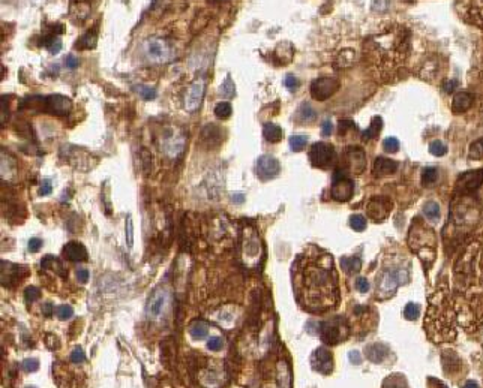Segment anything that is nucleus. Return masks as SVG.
I'll use <instances>...</instances> for the list:
<instances>
[{
	"label": "nucleus",
	"mask_w": 483,
	"mask_h": 388,
	"mask_svg": "<svg viewBox=\"0 0 483 388\" xmlns=\"http://www.w3.org/2000/svg\"><path fill=\"white\" fill-rule=\"evenodd\" d=\"M293 287L303 309L324 312L338 303V276L329 253L300 256L293 269Z\"/></svg>",
	"instance_id": "nucleus-1"
},
{
	"label": "nucleus",
	"mask_w": 483,
	"mask_h": 388,
	"mask_svg": "<svg viewBox=\"0 0 483 388\" xmlns=\"http://www.w3.org/2000/svg\"><path fill=\"white\" fill-rule=\"evenodd\" d=\"M410 48V34L404 27L393 26L386 33L377 34L366 44L369 62L383 75H392L398 70Z\"/></svg>",
	"instance_id": "nucleus-2"
},
{
	"label": "nucleus",
	"mask_w": 483,
	"mask_h": 388,
	"mask_svg": "<svg viewBox=\"0 0 483 388\" xmlns=\"http://www.w3.org/2000/svg\"><path fill=\"white\" fill-rule=\"evenodd\" d=\"M348 324L341 316L324 321L320 325V337L327 345H336L348 337Z\"/></svg>",
	"instance_id": "nucleus-3"
},
{
	"label": "nucleus",
	"mask_w": 483,
	"mask_h": 388,
	"mask_svg": "<svg viewBox=\"0 0 483 388\" xmlns=\"http://www.w3.org/2000/svg\"><path fill=\"white\" fill-rule=\"evenodd\" d=\"M146 54L152 62L165 63L174 57V48L162 38H150L146 42Z\"/></svg>",
	"instance_id": "nucleus-4"
},
{
	"label": "nucleus",
	"mask_w": 483,
	"mask_h": 388,
	"mask_svg": "<svg viewBox=\"0 0 483 388\" xmlns=\"http://www.w3.org/2000/svg\"><path fill=\"white\" fill-rule=\"evenodd\" d=\"M335 149L327 143H315L309 150V161L314 167L326 169L335 162Z\"/></svg>",
	"instance_id": "nucleus-5"
},
{
	"label": "nucleus",
	"mask_w": 483,
	"mask_h": 388,
	"mask_svg": "<svg viewBox=\"0 0 483 388\" xmlns=\"http://www.w3.org/2000/svg\"><path fill=\"white\" fill-rule=\"evenodd\" d=\"M332 198L341 202L348 201L353 193H354V183L351 179H348L347 175L342 174V172H336L335 177H333V185H332Z\"/></svg>",
	"instance_id": "nucleus-6"
},
{
	"label": "nucleus",
	"mask_w": 483,
	"mask_h": 388,
	"mask_svg": "<svg viewBox=\"0 0 483 388\" xmlns=\"http://www.w3.org/2000/svg\"><path fill=\"white\" fill-rule=\"evenodd\" d=\"M310 366H312L315 372H318L321 375H330L333 372V366H335L332 352L324 346L317 348L312 352V355H310Z\"/></svg>",
	"instance_id": "nucleus-7"
},
{
	"label": "nucleus",
	"mask_w": 483,
	"mask_h": 388,
	"mask_svg": "<svg viewBox=\"0 0 483 388\" xmlns=\"http://www.w3.org/2000/svg\"><path fill=\"white\" fill-rule=\"evenodd\" d=\"M281 172V164L276 157L270 154L260 156L255 164V174L261 180H272Z\"/></svg>",
	"instance_id": "nucleus-8"
},
{
	"label": "nucleus",
	"mask_w": 483,
	"mask_h": 388,
	"mask_svg": "<svg viewBox=\"0 0 483 388\" xmlns=\"http://www.w3.org/2000/svg\"><path fill=\"white\" fill-rule=\"evenodd\" d=\"M339 90V83L335 78L323 77L310 84V95L317 101H326Z\"/></svg>",
	"instance_id": "nucleus-9"
},
{
	"label": "nucleus",
	"mask_w": 483,
	"mask_h": 388,
	"mask_svg": "<svg viewBox=\"0 0 483 388\" xmlns=\"http://www.w3.org/2000/svg\"><path fill=\"white\" fill-rule=\"evenodd\" d=\"M204 87H206L204 77L197 78L191 84V87L188 89V93L185 96V108H186V111L192 113V111H197L200 108V105L203 102V98H204Z\"/></svg>",
	"instance_id": "nucleus-10"
},
{
	"label": "nucleus",
	"mask_w": 483,
	"mask_h": 388,
	"mask_svg": "<svg viewBox=\"0 0 483 388\" xmlns=\"http://www.w3.org/2000/svg\"><path fill=\"white\" fill-rule=\"evenodd\" d=\"M402 274H407L405 270H390L386 271L381 279L378 282V294L390 295L398 289V287L402 284V280H407V276L402 277Z\"/></svg>",
	"instance_id": "nucleus-11"
},
{
	"label": "nucleus",
	"mask_w": 483,
	"mask_h": 388,
	"mask_svg": "<svg viewBox=\"0 0 483 388\" xmlns=\"http://www.w3.org/2000/svg\"><path fill=\"white\" fill-rule=\"evenodd\" d=\"M44 108L54 116H66L72 110V102L69 98L62 95H50L45 98Z\"/></svg>",
	"instance_id": "nucleus-12"
},
{
	"label": "nucleus",
	"mask_w": 483,
	"mask_h": 388,
	"mask_svg": "<svg viewBox=\"0 0 483 388\" xmlns=\"http://www.w3.org/2000/svg\"><path fill=\"white\" fill-rule=\"evenodd\" d=\"M167 302H168V292L165 289L159 288L156 291H153V294L150 295L149 302H147V315L152 320H158L164 313Z\"/></svg>",
	"instance_id": "nucleus-13"
},
{
	"label": "nucleus",
	"mask_w": 483,
	"mask_h": 388,
	"mask_svg": "<svg viewBox=\"0 0 483 388\" xmlns=\"http://www.w3.org/2000/svg\"><path fill=\"white\" fill-rule=\"evenodd\" d=\"M390 201L386 197H374L368 204V215L372 220L381 222L390 213Z\"/></svg>",
	"instance_id": "nucleus-14"
},
{
	"label": "nucleus",
	"mask_w": 483,
	"mask_h": 388,
	"mask_svg": "<svg viewBox=\"0 0 483 388\" xmlns=\"http://www.w3.org/2000/svg\"><path fill=\"white\" fill-rule=\"evenodd\" d=\"M345 161H347L350 171H353L354 174H362L366 168L365 150L362 147H350L345 152Z\"/></svg>",
	"instance_id": "nucleus-15"
},
{
	"label": "nucleus",
	"mask_w": 483,
	"mask_h": 388,
	"mask_svg": "<svg viewBox=\"0 0 483 388\" xmlns=\"http://www.w3.org/2000/svg\"><path fill=\"white\" fill-rule=\"evenodd\" d=\"M243 251L246 259H258L261 253V243L258 240L257 231L252 226H248L245 229V241H243Z\"/></svg>",
	"instance_id": "nucleus-16"
},
{
	"label": "nucleus",
	"mask_w": 483,
	"mask_h": 388,
	"mask_svg": "<svg viewBox=\"0 0 483 388\" xmlns=\"http://www.w3.org/2000/svg\"><path fill=\"white\" fill-rule=\"evenodd\" d=\"M465 18L476 26L483 27V0H462Z\"/></svg>",
	"instance_id": "nucleus-17"
},
{
	"label": "nucleus",
	"mask_w": 483,
	"mask_h": 388,
	"mask_svg": "<svg viewBox=\"0 0 483 388\" xmlns=\"http://www.w3.org/2000/svg\"><path fill=\"white\" fill-rule=\"evenodd\" d=\"M62 255L69 261H86L89 258V252L84 246L78 241H69L63 246Z\"/></svg>",
	"instance_id": "nucleus-18"
},
{
	"label": "nucleus",
	"mask_w": 483,
	"mask_h": 388,
	"mask_svg": "<svg viewBox=\"0 0 483 388\" xmlns=\"http://www.w3.org/2000/svg\"><path fill=\"white\" fill-rule=\"evenodd\" d=\"M164 152L171 156V157H176L182 153L183 147H185V139L182 136H179L177 134H171L167 135L164 138V143H162Z\"/></svg>",
	"instance_id": "nucleus-19"
},
{
	"label": "nucleus",
	"mask_w": 483,
	"mask_h": 388,
	"mask_svg": "<svg viewBox=\"0 0 483 388\" xmlns=\"http://www.w3.org/2000/svg\"><path fill=\"white\" fill-rule=\"evenodd\" d=\"M483 182V171H471V172H465L462 177H459V187L464 192H470L474 190L480 186Z\"/></svg>",
	"instance_id": "nucleus-20"
},
{
	"label": "nucleus",
	"mask_w": 483,
	"mask_h": 388,
	"mask_svg": "<svg viewBox=\"0 0 483 388\" xmlns=\"http://www.w3.org/2000/svg\"><path fill=\"white\" fill-rule=\"evenodd\" d=\"M398 169V164L387 157H377L374 162V175L377 177H383V175L393 174Z\"/></svg>",
	"instance_id": "nucleus-21"
},
{
	"label": "nucleus",
	"mask_w": 483,
	"mask_h": 388,
	"mask_svg": "<svg viewBox=\"0 0 483 388\" xmlns=\"http://www.w3.org/2000/svg\"><path fill=\"white\" fill-rule=\"evenodd\" d=\"M389 355V348L383 343H374L366 348V357L372 363H381Z\"/></svg>",
	"instance_id": "nucleus-22"
},
{
	"label": "nucleus",
	"mask_w": 483,
	"mask_h": 388,
	"mask_svg": "<svg viewBox=\"0 0 483 388\" xmlns=\"http://www.w3.org/2000/svg\"><path fill=\"white\" fill-rule=\"evenodd\" d=\"M473 105V96L467 92H459L455 95L453 98V102H452V107H453V111L455 113H464V111H467L470 107Z\"/></svg>",
	"instance_id": "nucleus-23"
},
{
	"label": "nucleus",
	"mask_w": 483,
	"mask_h": 388,
	"mask_svg": "<svg viewBox=\"0 0 483 388\" xmlns=\"http://www.w3.org/2000/svg\"><path fill=\"white\" fill-rule=\"evenodd\" d=\"M41 267L45 269V270L54 271V273L59 274L60 277H65V276H66V271H65V267H63L62 261H60L59 258H56V256H51V255L44 256V259L41 261Z\"/></svg>",
	"instance_id": "nucleus-24"
},
{
	"label": "nucleus",
	"mask_w": 483,
	"mask_h": 388,
	"mask_svg": "<svg viewBox=\"0 0 483 388\" xmlns=\"http://www.w3.org/2000/svg\"><path fill=\"white\" fill-rule=\"evenodd\" d=\"M278 387L279 388H291V372L285 360H281L278 363Z\"/></svg>",
	"instance_id": "nucleus-25"
},
{
	"label": "nucleus",
	"mask_w": 483,
	"mask_h": 388,
	"mask_svg": "<svg viewBox=\"0 0 483 388\" xmlns=\"http://www.w3.org/2000/svg\"><path fill=\"white\" fill-rule=\"evenodd\" d=\"M381 129H383V120H381V117H374L372 121H371V125H369V128L362 132L360 138H362V141H365V143H366V141H371V139L377 138L380 135V132H381Z\"/></svg>",
	"instance_id": "nucleus-26"
},
{
	"label": "nucleus",
	"mask_w": 483,
	"mask_h": 388,
	"mask_svg": "<svg viewBox=\"0 0 483 388\" xmlns=\"http://www.w3.org/2000/svg\"><path fill=\"white\" fill-rule=\"evenodd\" d=\"M263 135L269 143L276 144L282 139V129L278 125H275V123H266L263 128Z\"/></svg>",
	"instance_id": "nucleus-27"
},
{
	"label": "nucleus",
	"mask_w": 483,
	"mask_h": 388,
	"mask_svg": "<svg viewBox=\"0 0 483 388\" xmlns=\"http://www.w3.org/2000/svg\"><path fill=\"white\" fill-rule=\"evenodd\" d=\"M189 334H191L195 340H203L207 337V334H209V325L203 321H195L191 324V327H189Z\"/></svg>",
	"instance_id": "nucleus-28"
},
{
	"label": "nucleus",
	"mask_w": 483,
	"mask_h": 388,
	"mask_svg": "<svg viewBox=\"0 0 483 388\" xmlns=\"http://www.w3.org/2000/svg\"><path fill=\"white\" fill-rule=\"evenodd\" d=\"M341 269L345 271V273H359L360 269H362V261L356 256L353 258H348V256H344L341 258Z\"/></svg>",
	"instance_id": "nucleus-29"
},
{
	"label": "nucleus",
	"mask_w": 483,
	"mask_h": 388,
	"mask_svg": "<svg viewBox=\"0 0 483 388\" xmlns=\"http://www.w3.org/2000/svg\"><path fill=\"white\" fill-rule=\"evenodd\" d=\"M423 213L428 220L437 222L440 219V205L435 201H428L423 207Z\"/></svg>",
	"instance_id": "nucleus-30"
},
{
	"label": "nucleus",
	"mask_w": 483,
	"mask_h": 388,
	"mask_svg": "<svg viewBox=\"0 0 483 388\" xmlns=\"http://www.w3.org/2000/svg\"><path fill=\"white\" fill-rule=\"evenodd\" d=\"M221 131L218 126L215 125H209L203 129V139L204 141H209V143L218 144L219 143V138H221Z\"/></svg>",
	"instance_id": "nucleus-31"
},
{
	"label": "nucleus",
	"mask_w": 483,
	"mask_h": 388,
	"mask_svg": "<svg viewBox=\"0 0 483 388\" xmlns=\"http://www.w3.org/2000/svg\"><path fill=\"white\" fill-rule=\"evenodd\" d=\"M383 388H407V381L402 375H392L383 382Z\"/></svg>",
	"instance_id": "nucleus-32"
},
{
	"label": "nucleus",
	"mask_w": 483,
	"mask_h": 388,
	"mask_svg": "<svg viewBox=\"0 0 483 388\" xmlns=\"http://www.w3.org/2000/svg\"><path fill=\"white\" fill-rule=\"evenodd\" d=\"M438 179V169L435 167H426L422 172V182L425 186L435 183Z\"/></svg>",
	"instance_id": "nucleus-33"
},
{
	"label": "nucleus",
	"mask_w": 483,
	"mask_h": 388,
	"mask_svg": "<svg viewBox=\"0 0 483 388\" xmlns=\"http://www.w3.org/2000/svg\"><path fill=\"white\" fill-rule=\"evenodd\" d=\"M233 113V108H231V105L228 102H219L216 107H215V116L218 118H222V120H227Z\"/></svg>",
	"instance_id": "nucleus-34"
},
{
	"label": "nucleus",
	"mask_w": 483,
	"mask_h": 388,
	"mask_svg": "<svg viewBox=\"0 0 483 388\" xmlns=\"http://www.w3.org/2000/svg\"><path fill=\"white\" fill-rule=\"evenodd\" d=\"M299 117H300L303 121L310 123V121H314V120L317 118V113H315V110H314L312 107H310V105L303 103L302 107H300V110H299Z\"/></svg>",
	"instance_id": "nucleus-35"
},
{
	"label": "nucleus",
	"mask_w": 483,
	"mask_h": 388,
	"mask_svg": "<svg viewBox=\"0 0 483 388\" xmlns=\"http://www.w3.org/2000/svg\"><path fill=\"white\" fill-rule=\"evenodd\" d=\"M96 41H98L96 33L93 30H90L78 41V48H93L96 45Z\"/></svg>",
	"instance_id": "nucleus-36"
},
{
	"label": "nucleus",
	"mask_w": 483,
	"mask_h": 388,
	"mask_svg": "<svg viewBox=\"0 0 483 388\" xmlns=\"http://www.w3.org/2000/svg\"><path fill=\"white\" fill-rule=\"evenodd\" d=\"M44 45L47 47V50L51 52V54H57V52L62 50V41L56 36V34H53V36H50L44 41Z\"/></svg>",
	"instance_id": "nucleus-37"
},
{
	"label": "nucleus",
	"mask_w": 483,
	"mask_h": 388,
	"mask_svg": "<svg viewBox=\"0 0 483 388\" xmlns=\"http://www.w3.org/2000/svg\"><path fill=\"white\" fill-rule=\"evenodd\" d=\"M306 141H308V138L303 135H293L290 138V149L293 152H302L306 146Z\"/></svg>",
	"instance_id": "nucleus-38"
},
{
	"label": "nucleus",
	"mask_w": 483,
	"mask_h": 388,
	"mask_svg": "<svg viewBox=\"0 0 483 388\" xmlns=\"http://www.w3.org/2000/svg\"><path fill=\"white\" fill-rule=\"evenodd\" d=\"M420 315V306L417 303H408L404 309V316L410 321L417 320Z\"/></svg>",
	"instance_id": "nucleus-39"
},
{
	"label": "nucleus",
	"mask_w": 483,
	"mask_h": 388,
	"mask_svg": "<svg viewBox=\"0 0 483 388\" xmlns=\"http://www.w3.org/2000/svg\"><path fill=\"white\" fill-rule=\"evenodd\" d=\"M350 226L354 229V231L360 233V231H363V229H366V219L365 216H362V215H353L350 218Z\"/></svg>",
	"instance_id": "nucleus-40"
},
{
	"label": "nucleus",
	"mask_w": 483,
	"mask_h": 388,
	"mask_svg": "<svg viewBox=\"0 0 483 388\" xmlns=\"http://www.w3.org/2000/svg\"><path fill=\"white\" fill-rule=\"evenodd\" d=\"M221 93H222V96H225V98H233V96L236 95L234 83L231 81L230 77H227V80L222 83V85H221Z\"/></svg>",
	"instance_id": "nucleus-41"
},
{
	"label": "nucleus",
	"mask_w": 483,
	"mask_h": 388,
	"mask_svg": "<svg viewBox=\"0 0 483 388\" xmlns=\"http://www.w3.org/2000/svg\"><path fill=\"white\" fill-rule=\"evenodd\" d=\"M429 152H431V154L441 157L446 154L447 147L444 146V143H441V141H434V143H431V146H429Z\"/></svg>",
	"instance_id": "nucleus-42"
},
{
	"label": "nucleus",
	"mask_w": 483,
	"mask_h": 388,
	"mask_svg": "<svg viewBox=\"0 0 483 388\" xmlns=\"http://www.w3.org/2000/svg\"><path fill=\"white\" fill-rule=\"evenodd\" d=\"M470 157L471 159H480L483 157V139H479L470 147Z\"/></svg>",
	"instance_id": "nucleus-43"
},
{
	"label": "nucleus",
	"mask_w": 483,
	"mask_h": 388,
	"mask_svg": "<svg viewBox=\"0 0 483 388\" xmlns=\"http://www.w3.org/2000/svg\"><path fill=\"white\" fill-rule=\"evenodd\" d=\"M21 367H23L24 372L33 373V372H36V370L39 369V361L36 358H29V360H24L21 363Z\"/></svg>",
	"instance_id": "nucleus-44"
},
{
	"label": "nucleus",
	"mask_w": 483,
	"mask_h": 388,
	"mask_svg": "<svg viewBox=\"0 0 483 388\" xmlns=\"http://www.w3.org/2000/svg\"><path fill=\"white\" fill-rule=\"evenodd\" d=\"M384 150L389 153H396L399 150V141L396 138H386L384 139Z\"/></svg>",
	"instance_id": "nucleus-45"
},
{
	"label": "nucleus",
	"mask_w": 483,
	"mask_h": 388,
	"mask_svg": "<svg viewBox=\"0 0 483 388\" xmlns=\"http://www.w3.org/2000/svg\"><path fill=\"white\" fill-rule=\"evenodd\" d=\"M126 243L129 248H132L134 244V225H132V218H126Z\"/></svg>",
	"instance_id": "nucleus-46"
},
{
	"label": "nucleus",
	"mask_w": 483,
	"mask_h": 388,
	"mask_svg": "<svg viewBox=\"0 0 483 388\" xmlns=\"http://www.w3.org/2000/svg\"><path fill=\"white\" fill-rule=\"evenodd\" d=\"M24 294H26V302L27 303H33L34 302V300H38L39 298V289L36 288V287H29V288H26V291H24Z\"/></svg>",
	"instance_id": "nucleus-47"
},
{
	"label": "nucleus",
	"mask_w": 483,
	"mask_h": 388,
	"mask_svg": "<svg viewBox=\"0 0 483 388\" xmlns=\"http://www.w3.org/2000/svg\"><path fill=\"white\" fill-rule=\"evenodd\" d=\"M350 129H356V125H354V121H353V120L344 118V120L339 121V136L344 135V134H347Z\"/></svg>",
	"instance_id": "nucleus-48"
},
{
	"label": "nucleus",
	"mask_w": 483,
	"mask_h": 388,
	"mask_svg": "<svg viewBox=\"0 0 483 388\" xmlns=\"http://www.w3.org/2000/svg\"><path fill=\"white\" fill-rule=\"evenodd\" d=\"M72 315H74V309L71 306H60L57 309V316H59L62 321L72 318Z\"/></svg>",
	"instance_id": "nucleus-49"
},
{
	"label": "nucleus",
	"mask_w": 483,
	"mask_h": 388,
	"mask_svg": "<svg viewBox=\"0 0 483 388\" xmlns=\"http://www.w3.org/2000/svg\"><path fill=\"white\" fill-rule=\"evenodd\" d=\"M222 346H224V339L219 337V336L210 337L209 340H207V348H209L210 351H219V349H222Z\"/></svg>",
	"instance_id": "nucleus-50"
},
{
	"label": "nucleus",
	"mask_w": 483,
	"mask_h": 388,
	"mask_svg": "<svg viewBox=\"0 0 483 388\" xmlns=\"http://www.w3.org/2000/svg\"><path fill=\"white\" fill-rule=\"evenodd\" d=\"M284 85L287 87V89L288 90H296L297 89V87H299V80L294 77V75H291V74H288L287 77H285V80H284Z\"/></svg>",
	"instance_id": "nucleus-51"
},
{
	"label": "nucleus",
	"mask_w": 483,
	"mask_h": 388,
	"mask_svg": "<svg viewBox=\"0 0 483 388\" xmlns=\"http://www.w3.org/2000/svg\"><path fill=\"white\" fill-rule=\"evenodd\" d=\"M369 288H371V285H369V282H368L365 277H359V279L356 280V289H357L359 292L366 294V292L369 291Z\"/></svg>",
	"instance_id": "nucleus-52"
},
{
	"label": "nucleus",
	"mask_w": 483,
	"mask_h": 388,
	"mask_svg": "<svg viewBox=\"0 0 483 388\" xmlns=\"http://www.w3.org/2000/svg\"><path fill=\"white\" fill-rule=\"evenodd\" d=\"M138 92H140V95L146 101H153L155 98H156V90H155V89H149V87H138Z\"/></svg>",
	"instance_id": "nucleus-53"
},
{
	"label": "nucleus",
	"mask_w": 483,
	"mask_h": 388,
	"mask_svg": "<svg viewBox=\"0 0 483 388\" xmlns=\"http://www.w3.org/2000/svg\"><path fill=\"white\" fill-rule=\"evenodd\" d=\"M84 360H86V355H84L83 349H81L80 346L75 348V349L72 351V354H71V361L75 363V364H80V363H83Z\"/></svg>",
	"instance_id": "nucleus-54"
},
{
	"label": "nucleus",
	"mask_w": 483,
	"mask_h": 388,
	"mask_svg": "<svg viewBox=\"0 0 483 388\" xmlns=\"http://www.w3.org/2000/svg\"><path fill=\"white\" fill-rule=\"evenodd\" d=\"M53 190V185H51V180L50 179H44L41 182V187H39V195L41 197H45L48 195V193Z\"/></svg>",
	"instance_id": "nucleus-55"
},
{
	"label": "nucleus",
	"mask_w": 483,
	"mask_h": 388,
	"mask_svg": "<svg viewBox=\"0 0 483 388\" xmlns=\"http://www.w3.org/2000/svg\"><path fill=\"white\" fill-rule=\"evenodd\" d=\"M333 131V125L330 120H324L323 125H321V135L323 136H330Z\"/></svg>",
	"instance_id": "nucleus-56"
},
{
	"label": "nucleus",
	"mask_w": 483,
	"mask_h": 388,
	"mask_svg": "<svg viewBox=\"0 0 483 388\" xmlns=\"http://www.w3.org/2000/svg\"><path fill=\"white\" fill-rule=\"evenodd\" d=\"M42 248V240L41 238H30L29 240V251L30 252H38Z\"/></svg>",
	"instance_id": "nucleus-57"
},
{
	"label": "nucleus",
	"mask_w": 483,
	"mask_h": 388,
	"mask_svg": "<svg viewBox=\"0 0 483 388\" xmlns=\"http://www.w3.org/2000/svg\"><path fill=\"white\" fill-rule=\"evenodd\" d=\"M456 87H458V81H456V80L446 81V83L443 84V92H446V93H452V92H455Z\"/></svg>",
	"instance_id": "nucleus-58"
},
{
	"label": "nucleus",
	"mask_w": 483,
	"mask_h": 388,
	"mask_svg": "<svg viewBox=\"0 0 483 388\" xmlns=\"http://www.w3.org/2000/svg\"><path fill=\"white\" fill-rule=\"evenodd\" d=\"M89 277H90L89 270H86V269L77 270V279H78V282H81V284H86V282L89 280Z\"/></svg>",
	"instance_id": "nucleus-59"
},
{
	"label": "nucleus",
	"mask_w": 483,
	"mask_h": 388,
	"mask_svg": "<svg viewBox=\"0 0 483 388\" xmlns=\"http://www.w3.org/2000/svg\"><path fill=\"white\" fill-rule=\"evenodd\" d=\"M78 59L77 57H74V56H68L66 57V60H65V65H66V67H69V69H75L77 66H78Z\"/></svg>",
	"instance_id": "nucleus-60"
},
{
	"label": "nucleus",
	"mask_w": 483,
	"mask_h": 388,
	"mask_svg": "<svg viewBox=\"0 0 483 388\" xmlns=\"http://www.w3.org/2000/svg\"><path fill=\"white\" fill-rule=\"evenodd\" d=\"M53 312H54V306L51 304V303H45V304L42 306V313H44L45 316H51V315H53Z\"/></svg>",
	"instance_id": "nucleus-61"
},
{
	"label": "nucleus",
	"mask_w": 483,
	"mask_h": 388,
	"mask_svg": "<svg viewBox=\"0 0 483 388\" xmlns=\"http://www.w3.org/2000/svg\"><path fill=\"white\" fill-rule=\"evenodd\" d=\"M350 361H351L353 364H359V363L362 361L360 354H359L357 351H351V352H350Z\"/></svg>",
	"instance_id": "nucleus-62"
},
{
	"label": "nucleus",
	"mask_w": 483,
	"mask_h": 388,
	"mask_svg": "<svg viewBox=\"0 0 483 388\" xmlns=\"http://www.w3.org/2000/svg\"><path fill=\"white\" fill-rule=\"evenodd\" d=\"M462 388H479V385H477V382H474V381H467V382L464 384Z\"/></svg>",
	"instance_id": "nucleus-63"
},
{
	"label": "nucleus",
	"mask_w": 483,
	"mask_h": 388,
	"mask_svg": "<svg viewBox=\"0 0 483 388\" xmlns=\"http://www.w3.org/2000/svg\"><path fill=\"white\" fill-rule=\"evenodd\" d=\"M233 201L237 202V204H240V202L245 201V197L243 195H239V193H237V195H233Z\"/></svg>",
	"instance_id": "nucleus-64"
}]
</instances>
